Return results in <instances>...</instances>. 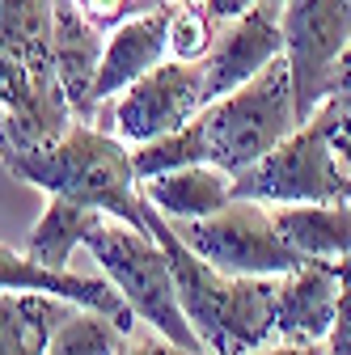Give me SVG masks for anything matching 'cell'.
<instances>
[{
	"instance_id": "1",
	"label": "cell",
	"mask_w": 351,
	"mask_h": 355,
	"mask_svg": "<svg viewBox=\"0 0 351 355\" xmlns=\"http://www.w3.org/2000/svg\"><path fill=\"white\" fill-rule=\"evenodd\" d=\"M296 123L300 119H296V94H292V68L284 55H275L258 76L229 89L225 98L207 102L187 127L131 148V157H136L140 178L178 169V165H199V161L241 173L267 157Z\"/></svg>"
},
{
	"instance_id": "2",
	"label": "cell",
	"mask_w": 351,
	"mask_h": 355,
	"mask_svg": "<svg viewBox=\"0 0 351 355\" xmlns=\"http://www.w3.org/2000/svg\"><path fill=\"white\" fill-rule=\"evenodd\" d=\"M144 229L161 241L173 284H178L182 313L195 326L207 355H250L275 343V313H280V275H225L203 262L173 225L148 203Z\"/></svg>"
},
{
	"instance_id": "3",
	"label": "cell",
	"mask_w": 351,
	"mask_h": 355,
	"mask_svg": "<svg viewBox=\"0 0 351 355\" xmlns=\"http://www.w3.org/2000/svg\"><path fill=\"white\" fill-rule=\"evenodd\" d=\"M5 169L22 182L72 199L80 207H94L102 216L127 220V225L144 229V207L148 199L140 195V173L131 144H123L114 131L98 123H72L60 140L42 148H17L0 157Z\"/></svg>"
},
{
	"instance_id": "4",
	"label": "cell",
	"mask_w": 351,
	"mask_h": 355,
	"mask_svg": "<svg viewBox=\"0 0 351 355\" xmlns=\"http://www.w3.org/2000/svg\"><path fill=\"white\" fill-rule=\"evenodd\" d=\"M339 106L326 98L305 123H296L288 136L250 169L233 173V195L258 203H351V169L334 148Z\"/></svg>"
},
{
	"instance_id": "5",
	"label": "cell",
	"mask_w": 351,
	"mask_h": 355,
	"mask_svg": "<svg viewBox=\"0 0 351 355\" xmlns=\"http://www.w3.org/2000/svg\"><path fill=\"white\" fill-rule=\"evenodd\" d=\"M85 250L94 254V262L102 266V275L119 288V296L131 304V313H136L140 322H148L157 334L182 343L191 351H203L195 326L182 313L169 258H165L161 241L148 229H136V225H127V220L102 216L89 229V237H85Z\"/></svg>"
},
{
	"instance_id": "6",
	"label": "cell",
	"mask_w": 351,
	"mask_h": 355,
	"mask_svg": "<svg viewBox=\"0 0 351 355\" xmlns=\"http://www.w3.org/2000/svg\"><path fill=\"white\" fill-rule=\"evenodd\" d=\"M173 233L225 275H288L305 266V258L284 241L271 203L258 199H233L203 220H178Z\"/></svg>"
},
{
	"instance_id": "7",
	"label": "cell",
	"mask_w": 351,
	"mask_h": 355,
	"mask_svg": "<svg viewBox=\"0 0 351 355\" xmlns=\"http://www.w3.org/2000/svg\"><path fill=\"white\" fill-rule=\"evenodd\" d=\"M76 123V110L55 76L51 51L0 42V157L42 148Z\"/></svg>"
},
{
	"instance_id": "8",
	"label": "cell",
	"mask_w": 351,
	"mask_h": 355,
	"mask_svg": "<svg viewBox=\"0 0 351 355\" xmlns=\"http://www.w3.org/2000/svg\"><path fill=\"white\" fill-rule=\"evenodd\" d=\"M110 110H98L94 123L114 131V136L131 148H140L148 140H161L169 131L187 127L207 102V68L203 60H173L165 55L157 68H148L131 89H123L119 98H110Z\"/></svg>"
},
{
	"instance_id": "9",
	"label": "cell",
	"mask_w": 351,
	"mask_h": 355,
	"mask_svg": "<svg viewBox=\"0 0 351 355\" xmlns=\"http://www.w3.org/2000/svg\"><path fill=\"white\" fill-rule=\"evenodd\" d=\"M284 60L292 68L296 119L305 123L322 102L330 68L351 42V0H284Z\"/></svg>"
},
{
	"instance_id": "10",
	"label": "cell",
	"mask_w": 351,
	"mask_h": 355,
	"mask_svg": "<svg viewBox=\"0 0 351 355\" xmlns=\"http://www.w3.org/2000/svg\"><path fill=\"white\" fill-rule=\"evenodd\" d=\"M275 55H284L280 5H275V0H258V5H250L241 17H233L229 26L216 30L212 51L203 55L212 102H216V98H225L229 89L246 85L250 76H258Z\"/></svg>"
},
{
	"instance_id": "11",
	"label": "cell",
	"mask_w": 351,
	"mask_h": 355,
	"mask_svg": "<svg viewBox=\"0 0 351 355\" xmlns=\"http://www.w3.org/2000/svg\"><path fill=\"white\" fill-rule=\"evenodd\" d=\"M169 9H173V0H165L157 9H144V13H131L106 30L98 76H94V110H102L110 98H119L123 89H131L148 68H157L169 55V47H165Z\"/></svg>"
},
{
	"instance_id": "12",
	"label": "cell",
	"mask_w": 351,
	"mask_h": 355,
	"mask_svg": "<svg viewBox=\"0 0 351 355\" xmlns=\"http://www.w3.org/2000/svg\"><path fill=\"white\" fill-rule=\"evenodd\" d=\"M343 304V262H305L280 275L275 338L326 347Z\"/></svg>"
},
{
	"instance_id": "13",
	"label": "cell",
	"mask_w": 351,
	"mask_h": 355,
	"mask_svg": "<svg viewBox=\"0 0 351 355\" xmlns=\"http://www.w3.org/2000/svg\"><path fill=\"white\" fill-rule=\"evenodd\" d=\"M102 26L89 21L80 0H51V64L80 123H94V76L102 60Z\"/></svg>"
},
{
	"instance_id": "14",
	"label": "cell",
	"mask_w": 351,
	"mask_h": 355,
	"mask_svg": "<svg viewBox=\"0 0 351 355\" xmlns=\"http://www.w3.org/2000/svg\"><path fill=\"white\" fill-rule=\"evenodd\" d=\"M0 292H51V296H64V300H72L80 309H98V313L114 318L127 334L136 330V322H140L110 279L51 271V266L34 262L26 250H13V245H0Z\"/></svg>"
},
{
	"instance_id": "15",
	"label": "cell",
	"mask_w": 351,
	"mask_h": 355,
	"mask_svg": "<svg viewBox=\"0 0 351 355\" xmlns=\"http://www.w3.org/2000/svg\"><path fill=\"white\" fill-rule=\"evenodd\" d=\"M140 195L165 216V220H203L212 211H221L225 203H233V173L221 165H178L153 178H140Z\"/></svg>"
},
{
	"instance_id": "16",
	"label": "cell",
	"mask_w": 351,
	"mask_h": 355,
	"mask_svg": "<svg viewBox=\"0 0 351 355\" xmlns=\"http://www.w3.org/2000/svg\"><path fill=\"white\" fill-rule=\"evenodd\" d=\"M275 225L305 262L351 258V203H280Z\"/></svg>"
},
{
	"instance_id": "17",
	"label": "cell",
	"mask_w": 351,
	"mask_h": 355,
	"mask_svg": "<svg viewBox=\"0 0 351 355\" xmlns=\"http://www.w3.org/2000/svg\"><path fill=\"white\" fill-rule=\"evenodd\" d=\"M72 309L80 304L51 292H0V355H47L55 326Z\"/></svg>"
},
{
	"instance_id": "18",
	"label": "cell",
	"mask_w": 351,
	"mask_h": 355,
	"mask_svg": "<svg viewBox=\"0 0 351 355\" xmlns=\"http://www.w3.org/2000/svg\"><path fill=\"white\" fill-rule=\"evenodd\" d=\"M98 220H102V211L51 195L42 220H38V225L30 229V237H26V254L34 262H42V266H51V271H68L72 250L85 245V237H89V229L98 225Z\"/></svg>"
},
{
	"instance_id": "19",
	"label": "cell",
	"mask_w": 351,
	"mask_h": 355,
	"mask_svg": "<svg viewBox=\"0 0 351 355\" xmlns=\"http://www.w3.org/2000/svg\"><path fill=\"white\" fill-rule=\"evenodd\" d=\"M127 347V330L98 313V309H72V313L55 326L47 355H123Z\"/></svg>"
},
{
	"instance_id": "20",
	"label": "cell",
	"mask_w": 351,
	"mask_h": 355,
	"mask_svg": "<svg viewBox=\"0 0 351 355\" xmlns=\"http://www.w3.org/2000/svg\"><path fill=\"white\" fill-rule=\"evenodd\" d=\"M0 42L51 51V0H0Z\"/></svg>"
},
{
	"instance_id": "21",
	"label": "cell",
	"mask_w": 351,
	"mask_h": 355,
	"mask_svg": "<svg viewBox=\"0 0 351 355\" xmlns=\"http://www.w3.org/2000/svg\"><path fill=\"white\" fill-rule=\"evenodd\" d=\"M216 42V26L203 13V5H173L169 9V34L165 47L173 60H203Z\"/></svg>"
},
{
	"instance_id": "22",
	"label": "cell",
	"mask_w": 351,
	"mask_h": 355,
	"mask_svg": "<svg viewBox=\"0 0 351 355\" xmlns=\"http://www.w3.org/2000/svg\"><path fill=\"white\" fill-rule=\"evenodd\" d=\"M326 98H334L339 106V123H334V148L339 157L351 165V42L343 47V55L330 68V85H326Z\"/></svg>"
},
{
	"instance_id": "23",
	"label": "cell",
	"mask_w": 351,
	"mask_h": 355,
	"mask_svg": "<svg viewBox=\"0 0 351 355\" xmlns=\"http://www.w3.org/2000/svg\"><path fill=\"white\" fill-rule=\"evenodd\" d=\"M157 5H165V0H80V9L89 13V21H98V26H119L123 17L157 9Z\"/></svg>"
},
{
	"instance_id": "24",
	"label": "cell",
	"mask_w": 351,
	"mask_h": 355,
	"mask_svg": "<svg viewBox=\"0 0 351 355\" xmlns=\"http://www.w3.org/2000/svg\"><path fill=\"white\" fill-rule=\"evenodd\" d=\"M326 355H351V258H343V304H339V322L326 338Z\"/></svg>"
},
{
	"instance_id": "25",
	"label": "cell",
	"mask_w": 351,
	"mask_h": 355,
	"mask_svg": "<svg viewBox=\"0 0 351 355\" xmlns=\"http://www.w3.org/2000/svg\"><path fill=\"white\" fill-rule=\"evenodd\" d=\"M123 355H207V351H191V347L173 343V338H165V334H157V330L148 326V334H136V330L127 334Z\"/></svg>"
},
{
	"instance_id": "26",
	"label": "cell",
	"mask_w": 351,
	"mask_h": 355,
	"mask_svg": "<svg viewBox=\"0 0 351 355\" xmlns=\"http://www.w3.org/2000/svg\"><path fill=\"white\" fill-rule=\"evenodd\" d=\"M250 355H326V347H314V343H284V338H275V343L258 347V351H250Z\"/></svg>"
},
{
	"instance_id": "27",
	"label": "cell",
	"mask_w": 351,
	"mask_h": 355,
	"mask_svg": "<svg viewBox=\"0 0 351 355\" xmlns=\"http://www.w3.org/2000/svg\"><path fill=\"white\" fill-rule=\"evenodd\" d=\"M173 5H203V0H173Z\"/></svg>"
},
{
	"instance_id": "28",
	"label": "cell",
	"mask_w": 351,
	"mask_h": 355,
	"mask_svg": "<svg viewBox=\"0 0 351 355\" xmlns=\"http://www.w3.org/2000/svg\"><path fill=\"white\" fill-rule=\"evenodd\" d=\"M275 5H280V9H284V0H275Z\"/></svg>"
}]
</instances>
